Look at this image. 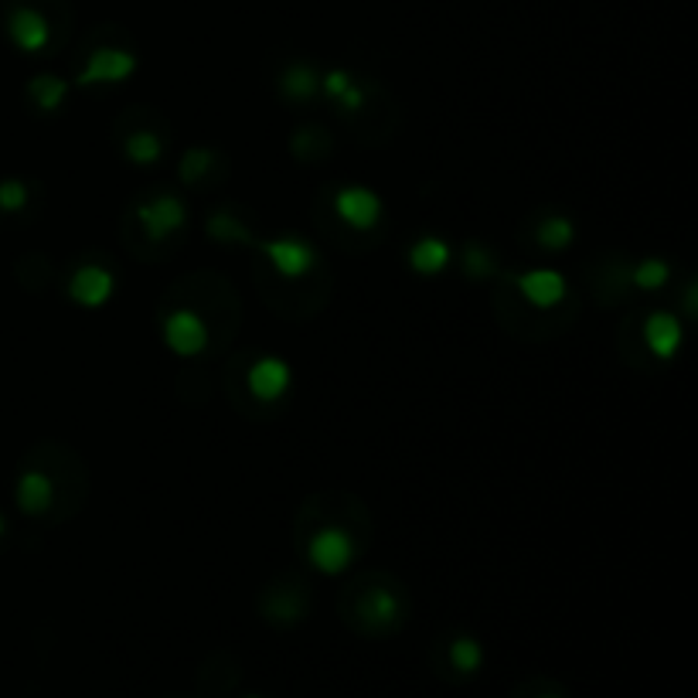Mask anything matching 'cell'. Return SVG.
<instances>
[{"instance_id":"6da1fadb","label":"cell","mask_w":698,"mask_h":698,"mask_svg":"<svg viewBox=\"0 0 698 698\" xmlns=\"http://www.w3.org/2000/svg\"><path fill=\"white\" fill-rule=\"evenodd\" d=\"M358 559V542L355 535L341 528V525H324L310 535L307 542V562L317 569L321 576H341L344 569H352V562Z\"/></svg>"},{"instance_id":"7a4b0ae2","label":"cell","mask_w":698,"mask_h":698,"mask_svg":"<svg viewBox=\"0 0 698 698\" xmlns=\"http://www.w3.org/2000/svg\"><path fill=\"white\" fill-rule=\"evenodd\" d=\"M140 69V61L134 52L126 48H116V45H103L92 52L82 69L76 76V85L79 89H89V85H119V82H130Z\"/></svg>"},{"instance_id":"3957f363","label":"cell","mask_w":698,"mask_h":698,"mask_svg":"<svg viewBox=\"0 0 698 698\" xmlns=\"http://www.w3.org/2000/svg\"><path fill=\"white\" fill-rule=\"evenodd\" d=\"M334 211H337V218L344 221L347 229L371 232L378 221H382L386 205H382V198H378V192H371V187L344 184V187H337V192H334Z\"/></svg>"},{"instance_id":"277c9868","label":"cell","mask_w":698,"mask_h":698,"mask_svg":"<svg viewBox=\"0 0 698 698\" xmlns=\"http://www.w3.org/2000/svg\"><path fill=\"white\" fill-rule=\"evenodd\" d=\"M256 249L283 279H304L317 266V249L300 236H279L270 242H256Z\"/></svg>"},{"instance_id":"5b68a950","label":"cell","mask_w":698,"mask_h":698,"mask_svg":"<svg viewBox=\"0 0 698 698\" xmlns=\"http://www.w3.org/2000/svg\"><path fill=\"white\" fill-rule=\"evenodd\" d=\"M164 344L171 347V355L178 358H198L208 347V324L202 321V313L195 310H174L164 317Z\"/></svg>"},{"instance_id":"8992f818","label":"cell","mask_w":698,"mask_h":698,"mask_svg":"<svg viewBox=\"0 0 698 698\" xmlns=\"http://www.w3.org/2000/svg\"><path fill=\"white\" fill-rule=\"evenodd\" d=\"M137 221H140V229L147 239L153 242H164L171 239L178 229H184V221H187V205L178 198V195H157L150 202H140L137 205Z\"/></svg>"},{"instance_id":"52a82bcc","label":"cell","mask_w":698,"mask_h":698,"mask_svg":"<svg viewBox=\"0 0 698 698\" xmlns=\"http://www.w3.org/2000/svg\"><path fill=\"white\" fill-rule=\"evenodd\" d=\"M515 290L518 297L535 307V310H552L565 300L569 294V279L559 270H525L515 276Z\"/></svg>"},{"instance_id":"ba28073f","label":"cell","mask_w":698,"mask_h":698,"mask_svg":"<svg viewBox=\"0 0 698 698\" xmlns=\"http://www.w3.org/2000/svg\"><path fill=\"white\" fill-rule=\"evenodd\" d=\"M116 294V276L113 270L106 266H96V263H89V266H79L69 279V300L85 307V310H100L113 300Z\"/></svg>"},{"instance_id":"9c48e42d","label":"cell","mask_w":698,"mask_h":698,"mask_svg":"<svg viewBox=\"0 0 698 698\" xmlns=\"http://www.w3.org/2000/svg\"><path fill=\"white\" fill-rule=\"evenodd\" d=\"M8 38H11V45H14L18 52H24V55H38V52H45L48 42H52V24H48V18H45L38 8L21 4V8H14V11L8 14Z\"/></svg>"},{"instance_id":"30bf717a","label":"cell","mask_w":698,"mask_h":698,"mask_svg":"<svg viewBox=\"0 0 698 698\" xmlns=\"http://www.w3.org/2000/svg\"><path fill=\"white\" fill-rule=\"evenodd\" d=\"M290 382H294L290 365L283 358H276V355H266L260 362H252V368L245 375V386H249L252 399H260V402L283 399V396H287V389H290Z\"/></svg>"},{"instance_id":"8fae6325","label":"cell","mask_w":698,"mask_h":698,"mask_svg":"<svg viewBox=\"0 0 698 698\" xmlns=\"http://www.w3.org/2000/svg\"><path fill=\"white\" fill-rule=\"evenodd\" d=\"M644 344L657 362H672L685 344V324L672 310H651L644 321Z\"/></svg>"},{"instance_id":"7c38bea8","label":"cell","mask_w":698,"mask_h":698,"mask_svg":"<svg viewBox=\"0 0 698 698\" xmlns=\"http://www.w3.org/2000/svg\"><path fill=\"white\" fill-rule=\"evenodd\" d=\"M14 501L21 507V515L27 518H38L45 512H52V504H55V481L48 478L45 470H24L18 484H14Z\"/></svg>"},{"instance_id":"4fadbf2b","label":"cell","mask_w":698,"mask_h":698,"mask_svg":"<svg viewBox=\"0 0 698 698\" xmlns=\"http://www.w3.org/2000/svg\"><path fill=\"white\" fill-rule=\"evenodd\" d=\"M450 260H454V249H450L447 239H439V236H423L409 245V270L420 273V276L447 273Z\"/></svg>"},{"instance_id":"5bb4252c","label":"cell","mask_w":698,"mask_h":698,"mask_svg":"<svg viewBox=\"0 0 698 698\" xmlns=\"http://www.w3.org/2000/svg\"><path fill=\"white\" fill-rule=\"evenodd\" d=\"M317 89H321V72L307 61H294L279 72V92L283 100H294V103H307L317 96Z\"/></svg>"},{"instance_id":"9a60e30c","label":"cell","mask_w":698,"mask_h":698,"mask_svg":"<svg viewBox=\"0 0 698 698\" xmlns=\"http://www.w3.org/2000/svg\"><path fill=\"white\" fill-rule=\"evenodd\" d=\"M69 89H72L69 79H61L55 72H42V76H35V79L27 82V96H31V103H35L42 113H55V110L66 106Z\"/></svg>"},{"instance_id":"2e32d148","label":"cell","mask_w":698,"mask_h":698,"mask_svg":"<svg viewBox=\"0 0 698 698\" xmlns=\"http://www.w3.org/2000/svg\"><path fill=\"white\" fill-rule=\"evenodd\" d=\"M538 245H542L546 252H562L576 242V226L569 215H549L538 221V232H535Z\"/></svg>"},{"instance_id":"e0dca14e","label":"cell","mask_w":698,"mask_h":698,"mask_svg":"<svg viewBox=\"0 0 698 698\" xmlns=\"http://www.w3.org/2000/svg\"><path fill=\"white\" fill-rule=\"evenodd\" d=\"M123 153H126V161L137 164V168H153L164 157V140L153 130H137V134L126 137Z\"/></svg>"},{"instance_id":"ac0fdd59","label":"cell","mask_w":698,"mask_h":698,"mask_svg":"<svg viewBox=\"0 0 698 698\" xmlns=\"http://www.w3.org/2000/svg\"><path fill=\"white\" fill-rule=\"evenodd\" d=\"M362 617H365L371 627H378V630L392 627V623L399 620V599H396V593H389V590H371V593H365V599H362Z\"/></svg>"},{"instance_id":"d6986e66","label":"cell","mask_w":698,"mask_h":698,"mask_svg":"<svg viewBox=\"0 0 698 698\" xmlns=\"http://www.w3.org/2000/svg\"><path fill=\"white\" fill-rule=\"evenodd\" d=\"M208 236L215 239V242H226V245H256V239H252V232L242 226V221L232 215V211H215L211 218H208Z\"/></svg>"},{"instance_id":"ffe728a7","label":"cell","mask_w":698,"mask_h":698,"mask_svg":"<svg viewBox=\"0 0 698 698\" xmlns=\"http://www.w3.org/2000/svg\"><path fill=\"white\" fill-rule=\"evenodd\" d=\"M450 664L460 675H473L484 668V644L470 633H460V638L450 641Z\"/></svg>"},{"instance_id":"44dd1931","label":"cell","mask_w":698,"mask_h":698,"mask_svg":"<svg viewBox=\"0 0 698 698\" xmlns=\"http://www.w3.org/2000/svg\"><path fill=\"white\" fill-rule=\"evenodd\" d=\"M668 279H672V263L661 256H648L641 263H633V270H630V283L638 290H661Z\"/></svg>"},{"instance_id":"7402d4cb","label":"cell","mask_w":698,"mask_h":698,"mask_svg":"<svg viewBox=\"0 0 698 698\" xmlns=\"http://www.w3.org/2000/svg\"><path fill=\"white\" fill-rule=\"evenodd\" d=\"M460 263H464V273H467V276H473V279H491V276L497 273V260H494V252H491L488 245H481V242H467V245H464Z\"/></svg>"},{"instance_id":"603a6c76","label":"cell","mask_w":698,"mask_h":698,"mask_svg":"<svg viewBox=\"0 0 698 698\" xmlns=\"http://www.w3.org/2000/svg\"><path fill=\"white\" fill-rule=\"evenodd\" d=\"M27 202H31L27 181H21V178H4V181H0V211H8V215L24 211Z\"/></svg>"},{"instance_id":"cb8c5ba5","label":"cell","mask_w":698,"mask_h":698,"mask_svg":"<svg viewBox=\"0 0 698 698\" xmlns=\"http://www.w3.org/2000/svg\"><path fill=\"white\" fill-rule=\"evenodd\" d=\"M208 168H211V153H208V150H202V147L187 150V153L181 157V164H178V171H181V178H184L187 184H195V181H198Z\"/></svg>"},{"instance_id":"d4e9b609","label":"cell","mask_w":698,"mask_h":698,"mask_svg":"<svg viewBox=\"0 0 698 698\" xmlns=\"http://www.w3.org/2000/svg\"><path fill=\"white\" fill-rule=\"evenodd\" d=\"M355 85V76L347 72V69H331V72H324L321 76V92L328 100H337L344 89H352Z\"/></svg>"},{"instance_id":"484cf974","label":"cell","mask_w":698,"mask_h":698,"mask_svg":"<svg viewBox=\"0 0 698 698\" xmlns=\"http://www.w3.org/2000/svg\"><path fill=\"white\" fill-rule=\"evenodd\" d=\"M334 103H337V106H341L344 113H358V110L365 106V89H362V85L355 82L352 89H344V92H341V96H337Z\"/></svg>"},{"instance_id":"4316f807","label":"cell","mask_w":698,"mask_h":698,"mask_svg":"<svg viewBox=\"0 0 698 698\" xmlns=\"http://www.w3.org/2000/svg\"><path fill=\"white\" fill-rule=\"evenodd\" d=\"M4 531H8V522H4V515H0V538H4Z\"/></svg>"},{"instance_id":"83f0119b","label":"cell","mask_w":698,"mask_h":698,"mask_svg":"<svg viewBox=\"0 0 698 698\" xmlns=\"http://www.w3.org/2000/svg\"><path fill=\"white\" fill-rule=\"evenodd\" d=\"M542 698H562V695H556V691H549V695H542Z\"/></svg>"},{"instance_id":"f1b7e54d","label":"cell","mask_w":698,"mask_h":698,"mask_svg":"<svg viewBox=\"0 0 698 698\" xmlns=\"http://www.w3.org/2000/svg\"><path fill=\"white\" fill-rule=\"evenodd\" d=\"M245 698H260V695H245Z\"/></svg>"}]
</instances>
